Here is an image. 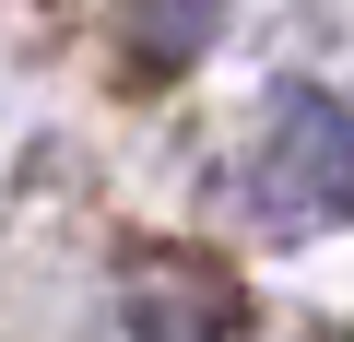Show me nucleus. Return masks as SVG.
<instances>
[{
  "label": "nucleus",
  "instance_id": "obj_2",
  "mask_svg": "<svg viewBox=\"0 0 354 342\" xmlns=\"http://www.w3.org/2000/svg\"><path fill=\"white\" fill-rule=\"evenodd\" d=\"M118 36H130V59L165 83V71H189V59L225 36V0H118Z\"/></svg>",
  "mask_w": 354,
  "mask_h": 342
},
{
  "label": "nucleus",
  "instance_id": "obj_1",
  "mask_svg": "<svg viewBox=\"0 0 354 342\" xmlns=\"http://www.w3.org/2000/svg\"><path fill=\"white\" fill-rule=\"evenodd\" d=\"M248 201H260L283 236H307V225H342V213H354V106H342V95H319V83L272 95L260 153H248Z\"/></svg>",
  "mask_w": 354,
  "mask_h": 342
}]
</instances>
